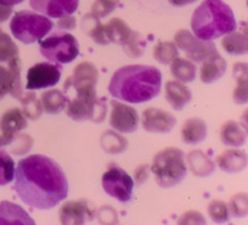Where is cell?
<instances>
[{
  "mask_svg": "<svg viewBox=\"0 0 248 225\" xmlns=\"http://www.w3.org/2000/svg\"><path fill=\"white\" fill-rule=\"evenodd\" d=\"M14 189L27 206L46 210L64 201L69 191L64 169L45 155H31L15 169Z\"/></svg>",
  "mask_w": 248,
  "mask_h": 225,
  "instance_id": "1",
  "label": "cell"
},
{
  "mask_svg": "<svg viewBox=\"0 0 248 225\" xmlns=\"http://www.w3.org/2000/svg\"><path fill=\"white\" fill-rule=\"evenodd\" d=\"M162 74L156 67L130 64L119 68L109 82V93L130 104L149 102L161 91Z\"/></svg>",
  "mask_w": 248,
  "mask_h": 225,
  "instance_id": "2",
  "label": "cell"
},
{
  "mask_svg": "<svg viewBox=\"0 0 248 225\" xmlns=\"http://www.w3.org/2000/svg\"><path fill=\"white\" fill-rule=\"evenodd\" d=\"M236 27L232 7L223 0H203L191 17V30L202 40H216Z\"/></svg>",
  "mask_w": 248,
  "mask_h": 225,
  "instance_id": "3",
  "label": "cell"
},
{
  "mask_svg": "<svg viewBox=\"0 0 248 225\" xmlns=\"http://www.w3.org/2000/svg\"><path fill=\"white\" fill-rule=\"evenodd\" d=\"M150 172L154 174L160 188H173L184 180L188 172L186 155L178 148H165L154 156Z\"/></svg>",
  "mask_w": 248,
  "mask_h": 225,
  "instance_id": "4",
  "label": "cell"
},
{
  "mask_svg": "<svg viewBox=\"0 0 248 225\" xmlns=\"http://www.w3.org/2000/svg\"><path fill=\"white\" fill-rule=\"evenodd\" d=\"M52 28L53 22L48 17L28 10L16 12L10 23L12 35L27 45L40 41Z\"/></svg>",
  "mask_w": 248,
  "mask_h": 225,
  "instance_id": "5",
  "label": "cell"
},
{
  "mask_svg": "<svg viewBox=\"0 0 248 225\" xmlns=\"http://www.w3.org/2000/svg\"><path fill=\"white\" fill-rule=\"evenodd\" d=\"M40 53L52 63L67 64L79 56V43L69 33H53L40 40Z\"/></svg>",
  "mask_w": 248,
  "mask_h": 225,
  "instance_id": "6",
  "label": "cell"
},
{
  "mask_svg": "<svg viewBox=\"0 0 248 225\" xmlns=\"http://www.w3.org/2000/svg\"><path fill=\"white\" fill-rule=\"evenodd\" d=\"M102 188L110 197L127 203L132 200L135 180L125 169L116 164H110L102 176Z\"/></svg>",
  "mask_w": 248,
  "mask_h": 225,
  "instance_id": "7",
  "label": "cell"
},
{
  "mask_svg": "<svg viewBox=\"0 0 248 225\" xmlns=\"http://www.w3.org/2000/svg\"><path fill=\"white\" fill-rule=\"evenodd\" d=\"M174 44L194 63L203 62L218 52L212 40H202L188 29H181L174 35Z\"/></svg>",
  "mask_w": 248,
  "mask_h": 225,
  "instance_id": "8",
  "label": "cell"
},
{
  "mask_svg": "<svg viewBox=\"0 0 248 225\" xmlns=\"http://www.w3.org/2000/svg\"><path fill=\"white\" fill-rule=\"evenodd\" d=\"M62 75V67L57 63H38L27 73V90H43L58 84Z\"/></svg>",
  "mask_w": 248,
  "mask_h": 225,
  "instance_id": "9",
  "label": "cell"
},
{
  "mask_svg": "<svg viewBox=\"0 0 248 225\" xmlns=\"http://www.w3.org/2000/svg\"><path fill=\"white\" fill-rule=\"evenodd\" d=\"M109 125L119 133H133L140 126V115L133 106L111 101Z\"/></svg>",
  "mask_w": 248,
  "mask_h": 225,
  "instance_id": "10",
  "label": "cell"
},
{
  "mask_svg": "<svg viewBox=\"0 0 248 225\" xmlns=\"http://www.w3.org/2000/svg\"><path fill=\"white\" fill-rule=\"evenodd\" d=\"M9 93L18 101L23 96L19 57L10 60L7 68L0 65V101Z\"/></svg>",
  "mask_w": 248,
  "mask_h": 225,
  "instance_id": "11",
  "label": "cell"
},
{
  "mask_svg": "<svg viewBox=\"0 0 248 225\" xmlns=\"http://www.w3.org/2000/svg\"><path fill=\"white\" fill-rule=\"evenodd\" d=\"M99 73L96 65L91 62H81L75 67L73 76L68 79V84L73 86L77 93H97L96 86Z\"/></svg>",
  "mask_w": 248,
  "mask_h": 225,
  "instance_id": "12",
  "label": "cell"
},
{
  "mask_svg": "<svg viewBox=\"0 0 248 225\" xmlns=\"http://www.w3.org/2000/svg\"><path fill=\"white\" fill-rule=\"evenodd\" d=\"M177 123V119L171 113L162 109L148 108L142 114V126L149 133L171 132Z\"/></svg>",
  "mask_w": 248,
  "mask_h": 225,
  "instance_id": "13",
  "label": "cell"
},
{
  "mask_svg": "<svg viewBox=\"0 0 248 225\" xmlns=\"http://www.w3.org/2000/svg\"><path fill=\"white\" fill-rule=\"evenodd\" d=\"M29 5L39 14L50 18H62L73 15L79 7V0H29Z\"/></svg>",
  "mask_w": 248,
  "mask_h": 225,
  "instance_id": "14",
  "label": "cell"
},
{
  "mask_svg": "<svg viewBox=\"0 0 248 225\" xmlns=\"http://www.w3.org/2000/svg\"><path fill=\"white\" fill-rule=\"evenodd\" d=\"M93 219V210L86 200L68 201L60 210V222L64 225H82Z\"/></svg>",
  "mask_w": 248,
  "mask_h": 225,
  "instance_id": "15",
  "label": "cell"
},
{
  "mask_svg": "<svg viewBox=\"0 0 248 225\" xmlns=\"http://www.w3.org/2000/svg\"><path fill=\"white\" fill-rule=\"evenodd\" d=\"M97 102H98L97 93H77L74 99L68 101V116L74 121H92L96 111Z\"/></svg>",
  "mask_w": 248,
  "mask_h": 225,
  "instance_id": "16",
  "label": "cell"
},
{
  "mask_svg": "<svg viewBox=\"0 0 248 225\" xmlns=\"http://www.w3.org/2000/svg\"><path fill=\"white\" fill-rule=\"evenodd\" d=\"M27 127V118L22 109L12 108L5 111L4 115L0 119V130H1L2 138L6 142V145L10 144L12 138Z\"/></svg>",
  "mask_w": 248,
  "mask_h": 225,
  "instance_id": "17",
  "label": "cell"
},
{
  "mask_svg": "<svg viewBox=\"0 0 248 225\" xmlns=\"http://www.w3.org/2000/svg\"><path fill=\"white\" fill-rule=\"evenodd\" d=\"M33 218L21 207L10 201L0 202V225H34Z\"/></svg>",
  "mask_w": 248,
  "mask_h": 225,
  "instance_id": "18",
  "label": "cell"
},
{
  "mask_svg": "<svg viewBox=\"0 0 248 225\" xmlns=\"http://www.w3.org/2000/svg\"><path fill=\"white\" fill-rule=\"evenodd\" d=\"M165 92H166L165 96H166L167 102L177 111L183 110L193 98V94H191L189 87L184 85V82L176 81V80L166 82Z\"/></svg>",
  "mask_w": 248,
  "mask_h": 225,
  "instance_id": "19",
  "label": "cell"
},
{
  "mask_svg": "<svg viewBox=\"0 0 248 225\" xmlns=\"http://www.w3.org/2000/svg\"><path fill=\"white\" fill-rule=\"evenodd\" d=\"M216 162L225 173H240L247 167V154L239 149H229L218 155Z\"/></svg>",
  "mask_w": 248,
  "mask_h": 225,
  "instance_id": "20",
  "label": "cell"
},
{
  "mask_svg": "<svg viewBox=\"0 0 248 225\" xmlns=\"http://www.w3.org/2000/svg\"><path fill=\"white\" fill-rule=\"evenodd\" d=\"M225 72H227V62L219 55V52H217L203 60L200 70V79L203 84H213L222 79Z\"/></svg>",
  "mask_w": 248,
  "mask_h": 225,
  "instance_id": "21",
  "label": "cell"
},
{
  "mask_svg": "<svg viewBox=\"0 0 248 225\" xmlns=\"http://www.w3.org/2000/svg\"><path fill=\"white\" fill-rule=\"evenodd\" d=\"M225 52L232 56H245L248 53V33L246 26L240 30H232L225 34L222 40Z\"/></svg>",
  "mask_w": 248,
  "mask_h": 225,
  "instance_id": "22",
  "label": "cell"
},
{
  "mask_svg": "<svg viewBox=\"0 0 248 225\" xmlns=\"http://www.w3.org/2000/svg\"><path fill=\"white\" fill-rule=\"evenodd\" d=\"M220 140L227 147L240 148L244 147L247 142V131L242 127L240 122L229 120L223 123L220 128Z\"/></svg>",
  "mask_w": 248,
  "mask_h": 225,
  "instance_id": "23",
  "label": "cell"
},
{
  "mask_svg": "<svg viewBox=\"0 0 248 225\" xmlns=\"http://www.w3.org/2000/svg\"><path fill=\"white\" fill-rule=\"evenodd\" d=\"M181 133L186 144H199L207 137V123L200 118H190L184 122Z\"/></svg>",
  "mask_w": 248,
  "mask_h": 225,
  "instance_id": "24",
  "label": "cell"
},
{
  "mask_svg": "<svg viewBox=\"0 0 248 225\" xmlns=\"http://www.w3.org/2000/svg\"><path fill=\"white\" fill-rule=\"evenodd\" d=\"M188 166L191 173L198 177H208L215 172L216 166L208 155L201 150H194L190 151L186 156Z\"/></svg>",
  "mask_w": 248,
  "mask_h": 225,
  "instance_id": "25",
  "label": "cell"
},
{
  "mask_svg": "<svg viewBox=\"0 0 248 225\" xmlns=\"http://www.w3.org/2000/svg\"><path fill=\"white\" fill-rule=\"evenodd\" d=\"M40 103L43 110L50 115L60 114L67 108L68 97L57 89L47 90L40 97Z\"/></svg>",
  "mask_w": 248,
  "mask_h": 225,
  "instance_id": "26",
  "label": "cell"
},
{
  "mask_svg": "<svg viewBox=\"0 0 248 225\" xmlns=\"http://www.w3.org/2000/svg\"><path fill=\"white\" fill-rule=\"evenodd\" d=\"M235 80H236V87L234 90V102L239 105H244L248 102V69L247 63L240 62L235 63L232 69Z\"/></svg>",
  "mask_w": 248,
  "mask_h": 225,
  "instance_id": "27",
  "label": "cell"
},
{
  "mask_svg": "<svg viewBox=\"0 0 248 225\" xmlns=\"http://www.w3.org/2000/svg\"><path fill=\"white\" fill-rule=\"evenodd\" d=\"M104 33H106L109 44L114 43L121 46L130 38L132 29L125 21L115 17V18L110 19L107 24H104Z\"/></svg>",
  "mask_w": 248,
  "mask_h": 225,
  "instance_id": "28",
  "label": "cell"
},
{
  "mask_svg": "<svg viewBox=\"0 0 248 225\" xmlns=\"http://www.w3.org/2000/svg\"><path fill=\"white\" fill-rule=\"evenodd\" d=\"M171 73L178 81L191 82L196 77V65L190 60L176 57L171 63Z\"/></svg>",
  "mask_w": 248,
  "mask_h": 225,
  "instance_id": "29",
  "label": "cell"
},
{
  "mask_svg": "<svg viewBox=\"0 0 248 225\" xmlns=\"http://www.w3.org/2000/svg\"><path fill=\"white\" fill-rule=\"evenodd\" d=\"M127 139L115 130H107L101 135V147L108 154H121L127 149Z\"/></svg>",
  "mask_w": 248,
  "mask_h": 225,
  "instance_id": "30",
  "label": "cell"
},
{
  "mask_svg": "<svg viewBox=\"0 0 248 225\" xmlns=\"http://www.w3.org/2000/svg\"><path fill=\"white\" fill-rule=\"evenodd\" d=\"M86 30L90 38L98 45H108L109 41L107 39L106 33H104V26L101 23L99 18L92 16L91 14L87 15L84 19H82V30Z\"/></svg>",
  "mask_w": 248,
  "mask_h": 225,
  "instance_id": "31",
  "label": "cell"
},
{
  "mask_svg": "<svg viewBox=\"0 0 248 225\" xmlns=\"http://www.w3.org/2000/svg\"><path fill=\"white\" fill-rule=\"evenodd\" d=\"M154 58L160 64L169 65L172 60L179 56V50L173 41H159L153 51Z\"/></svg>",
  "mask_w": 248,
  "mask_h": 225,
  "instance_id": "32",
  "label": "cell"
},
{
  "mask_svg": "<svg viewBox=\"0 0 248 225\" xmlns=\"http://www.w3.org/2000/svg\"><path fill=\"white\" fill-rule=\"evenodd\" d=\"M22 103V111L29 120H38L43 114V106H41L40 99L35 96L34 92H27L23 93L22 98L19 99Z\"/></svg>",
  "mask_w": 248,
  "mask_h": 225,
  "instance_id": "33",
  "label": "cell"
},
{
  "mask_svg": "<svg viewBox=\"0 0 248 225\" xmlns=\"http://www.w3.org/2000/svg\"><path fill=\"white\" fill-rule=\"evenodd\" d=\"M121 47L130 58H140L147 47V40L140 35V33L132 30L130 38L125 44L121 45Z\"/></svg>",
  "mask_w": 248,
  "mask_h": 225,
  "instance_id": "34",
  "label": "cell"
},
{
  "mask_svg": "<svg viewBox=\"0 0 248 225\" xmlns=\"http://www.w3.org/2000/svg\"><path fill=\"white\" fill-rule=\"evenodd\" d=\"M16 57H18V47L11 36L0 29V63H9Z\"/></svg>",
  "mask_w": 248,
  "mask_h": 225,
  "instance_id": "35",
  "label": "cell"
},
{
  "mask_svg": "<svg viewBox=\"0 0 248 225\" xmlns=\"http://www.w3.org/2000/svg\"><path fill=\"white\" fill-rule=\"evenodd\" d=\"M15 161L5 150L0 149V186L11 183L15 178Z\"/></svg>",
  "mask_w": 248,
  "mask_h": 225,
  "instance_id": "36",
  "label": "cell"
},
{
  "mask_svg": "<svg viewBox=\"0 0 248 225\" xmlns=\"http://www.w3.org/2000/svg\"><path fill=\"white\" fill-rule=\"evenodd\" d=\"M208 215L217 224H224L230 220V210L227 203L222 200L211 201L207 207Z\"/></svg>",
  "mask_w": 248,
  "mask_h": 225,
  "instance_id": "37",
  "label": "cell"
},
{
  "mask_svg": "<svg viewBox=\"0 0 248 225\" xmlns=\"http://www.w3.org/2000/svg\"><path fill=\"white\" fill-rule=\"evenodd\" d=\"M33 138L26 133H17L10 142V150L15 155H26L33 148Z\"/></svg>",
  "mask_w": 248,
  "mask_h": 225,
  "instance_id": "38",
  "label": "cell"
},
{
  "mask_svg": "<svg viewBox=\"0 0 248 225\" xmlns=\"http://www.w3.org/2000/svg\"><path fill=\"white\" fill-rule=\"evenodd\" d=\"M230 214L236 218H245L248 214V196L246 193L235 194L228 205Z\"/></svg>",
  "mask_w": 248,
  "mask_h": 225,
  "instance_id": "39",
  "label": "cell"
},
{
  "mask_svg": "<svg viewBox=\"0 0 248 225\" xmlns=\"http://www.w3.org/2000/svg\"><path fill=\"white\" fill-rule=\"evenodd\" d=\"M116 6H118V1H115V0H96L92 5L90 14L101 19L109 16L115 10Z\"/></svg>",
  "mask_w": 248,
  "mask_h": 225,
  "instance_id": "40",
  "label": "cell"
},
{
  "mask_svg": "<svg viewBox=\"0 0 248 225\" xmlns=\"http://www.w3.org/2000/svg\"><path fill=\"white\" fill-rule=\"evenodd\" d=\"M177 224H206V219L200 212H198V210H186L184 214H182L181 218L178 219V222H177Z\"/></svg>",
  "mask_w": 248,
  "mask_h": 225,
  "instance_id": "41",
  "label": "cell"
},
{
  "mask_svg": "<svg viewBox=\"0 0 248 225\" xmlns=\"http://www.w3.org/2000/svg\"><path fill=\"white\" fill-rule=\"evenodd\" d=\"M150 176V165L143 164L136 168L135 171V181L137 185H142L149 179Z\"/></svg>",
  "mask_w": 248,
  "mask_h": 225,
  "instance_id": "42",
  "label": "cell"
},
{
  "mask_svg": "<svg viewBox=\"0 0 248 225\" xmlns=\"http://www.w3.org/2000/svg\"><path fill=\"white\" fill-rule=\"evenodd\" d=\"M57 27L60 29H64V30H72V29H74L77 27V19L72 15L64 16L62 18H58Z\"/></svg>",
  "mask_w": 248,
  "mask_h": 225,
  "instance_id": "43",
  "label": "cell"
},
{
  "mask_svg": "<svg viewBox=\"0 0 248 225\" xmlns=\"http://www.w3.org/2000/svg\"><path fill=\"white\" fill-rule=\"evenodd\" d=\"M107 104L104 103V101H99L97 102V106H96V111H94V116H93V122L94 123H99L106 119L107 115Z\"/></svg>",
  "mask_w": 248,
  "mask_h": 225,
  "instance_id": "44",
  "label": "cell"
},
{
  "mask_svg": "<svg viewBox=\"0 0 248 225\" xmlns=\"http://www.w3.org/2000/svg\"><path fill=\"white\" fill-rule=\"evenodd\" d=\"M12 15V6L0 4V22H5Z\"/></svg>",
  "mask_w": 248,
  "mask_h": 225,
  "instance_id": "45",
  "label": "cell"
},
{
  "mask_svg": "<svg viewBox=\"0 0 248 225\" xmlns=\"http://www.w3.org/2000/svg\"><path fill=\"white\" fill-rule=\"evenodd\" d=\"M195 1H198V0H169L170 4L173 5V6H177V7L186 6V5H190Z\"/></svg>",
  "mask_w": 248,
  "mask_h": 225,
  "instance_id": "46",
  "label": "cell"
},
{
  "mask_svg": "<svg viewBox=\"0 0 248 225\" xmlns=\"http://www.w3.org/2000/svg\"><path fill=\"white\" fill-rule=\"evenodd\" d=\"M23 1L24 0H0V4H5V5H10V6H14V5H18Z\"/></svg>",
  "mask_w": 248,
  "mask_h": 225,
  "instance_id": "47",
  "label": "cell"
},
{
  "mask_svg": "<svg viewBox=\"0 0 248 225\" xmlns=\"http://www.w3.org/2000/svg\"><path fill=\"white\" fill-rule=\"evenodd\" d=\"M6 145V142H5V139L2 138V135H0V149H1L2 147H5Z\"/></svg>",
  "mask_w": 248,
  "mask_h": 225,
  "instance_id": "48",
  "label": "cell"
},
{
  "mask_svg": "<svg viewBox=\"0 0 248 225\" xmlns=\"http://www.w3.org/2000/svg\"><path fill=\"white\" fill-rule=\"evenodd\" d=\"M115 1H118V2H119V0H115Z\"/></svg>",
  "mask_w": 248,
  "mask_h": 225,
  "instance_id": "49",
  "label": "cell"
}]
</instances>
